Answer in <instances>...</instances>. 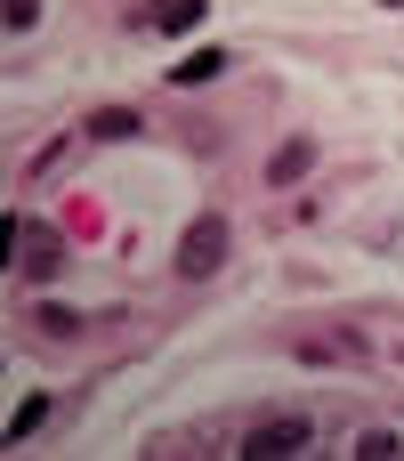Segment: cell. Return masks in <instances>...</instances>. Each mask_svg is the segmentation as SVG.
Wrapping results in <instances>:
<instances>
[{
  "label": "cell",
  "mask_w": 404,
  "mask_h": 461,
  "mask_svg": "<svg viewBox=\"0 0 404 461\" xmlns=\"http://www.w3.org/2000/svg\"><path fill=\"white\" fill-rule=\"evenodd\" d=\"M381 8H404V0H381Z\"/></svg>",
  "instance_id": "12"
},
{
  "label": "cell",
  "mask_w": 404,
  "mask_h": 461,
  "mask_svg": "<svg viewBox=\"0 0 404 461\" xmlns=\"http://www.w3.org/2000/svg\"><path fill=\"white\" fill-rule=\"evenodd\" d=\"M308 446H316V421H308V413L259 421V429L243 438V454H251V461H283V454H308Z\"/></svg>",
  "instance_id": "2"
},
{
  "label": "cell",
  "mask_w": 404,
  "mask_h": 461,
  "mask_svg": "<svg viewBox=\"0 0 404 461\" xmlns=\"http://www.w3.org/2000/svg\"><path fill=\"white\" fill-rule=\"evenodd\" d=\"M8 235L24 243V251H16L24 276H49V267H57V235H49V227H16V219H8Z\"/></svg>",
  "instance_id": "3"
},
{
  "label": "cell",
  "mask_w": 404,
  "mask_h": 461,
  "mask_svg": "<svg viewBox=\"0 0 404 461\" xmlns=\"http://www.w3.org/2000/svg\"><path fill=\"white\" fill-rule=\"evenodd\" d=\"M40 24V0H8V32H32Z\"/></svg>",
  "instance_id": "11"
},
{
  "label": "cell",
  "mask_w": 404,
  "mask_h": 461,
  "mask_svg": "<svg viewBox=\"0 0 404 461\" xmlns=\"http://www.w3.org/2000/svg\"><path fill=\"white\" fill-rule=\"evenodd\" d=\"M49 405H57V397H49V389H40V397H24V405H16V413H8V446H16V438H32V429H40V421H49Z\"/></svg>",
  "instance_id": "6"
},
{
  "label": "cell",
  "mask_w": 404,
  "mask_h": 461,
  "mask_svg": "<svg viewBox=\"0 0 404 461\" xmlns=\"http://www.w3.org/2000/svg\"><path fill=\"white\" fill-rule=\"evenodd\" d=\"M227 243H235V235H227V219H219V211H202V219H194V227L178 235V276H186V284H202V276H219V259H227Z\"/></svg>",
  "instance_id": "1"
},
{
  "label": "cell",
  "mask_w": 404,
  "mask_h": 461,
  "mask_svg": "<svg viewBox=\"0 0 404 461\" xmlns=\"http://www.w3.org/2000/svg\"><path fill=\"white\" fill-rule=\"evenodd\" d=\"M162 24H170V32H186V24H202V0H170V8H162Z\"/></svg>",
  "instance_id": "10"
},
{
  "label": "cell",
  "mask_w": 404,
  "mask_h": 461,
  "mask_svg": "<svg viewBox=\"0 0 404 461\" xmlns=\"http://www.w3.org/2000/svg\"><path fill=\"white\" fill-rule=\"evenodd\" d=\"M308 162H316V146H308V138H283V146H275V162H267V186L308 178Z\"/></svg>",
  "instance_id": "4"
},
{
  "label": "cell",
  "mask_w": 404,
  "mask_h": 461,
  "mask_svg": "<svg viewBox=\"0 0 404 461\" xmlns=\"http://www.w3.org/2000/svg\"><path fill=\"white\" fill-rule=\"evenodd\" d=\"M40 332H57V340H73V332H81V316H73V308H57V300H49V308H40Z\"/></svg>",
  "instance_id": "9"
},
{
  "label": "cell",
  "mask_w": 404,
  "mask_h": 461,
  "mask_svg": "<svg viewBox=\"0 0 404 461\" xmlns=\"http://www.w3.org/2000/svg\"><path fill=\"white\" fill-rule=\"evenodd\" d=\"M211 73H227V49H194V57L170 65V81H211Z\"/></svg>",
  "instance_id": "5"
},
{
  "label": "cell",
  "mask_w": 404,
  "mask_h": 461,
  "mask_svg": "<svg viewBox=\"0 0 404 461\" xmlns=\"http://www.w3.org/2000/svg\"><path fill=\"white\" fill-rule=\"evenodd\" d=\"M89 138H138V113H130V105H105V113L89 122Z\"/></svg>",
  "instance_id": "7"
},
{
  "label": "cell",
  "mask_w": 404,
  "mask_h": 461,
  "mask_svg": "<svg viewBox=\"0 0 404 461\" xmlns=\"http://www.w3.org/2000/svg\"><path fill=\"white\" fill-rule=\"evenodd\" d=\"M356 454H364V461H389V454H404V446H397V429H364Z\"/></svg>",
  "instance_id": "8"
}]
</instances>
